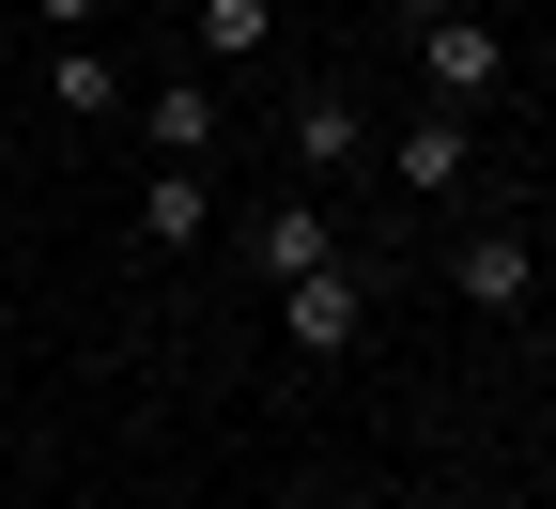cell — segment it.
Listing matches in <instances>:
<instances>
[{
    "instance_id": "6da1fadb",
    "label": "cell",
    "mask_w": 556,
    "mask_h": 509,
    "mask_svg": "<svg viewBox=\"0 0 556 509\" xmlns=\"http://www.w3.org/2000/svg\"><path fill=\"white\" fill-rule=\"evenodd\" d=\"M417 78H433V109H495L510 93V31L479 0H448V16H417Z\"/></svg>"
},
{
    "instance_id": "7a4b0ae2",
    "label": "cell",
    "mask_w": 556,
    "mask_h": 509,
    "mask_svg": "<svg viewBox=\"0 0 556 509\" xmlns=\"http://www.w3.org/2000/svg\"><path fill=\"white\" fill-rule=\"evenodd\" d=\"M278 340H294V355H356V340H371V278H356V263L278 278Z\"/></svg>"
},
{
    "instance_id": "3957f363",
    "label": "cell",
    "mask_w": 556,
    "mask_h": 509,
    "mask_svg": "<svg viewBox=\"0 0 556 509\" xmlns=\"http://www.w3.org/2000/svg\"><path fill=\"white\" fill-rule=\"evenodd\" d=\"M464 155H479V109H417V124L387 139V186H402V201H448Z\"/></svg>"
},
{
    "instance_id": "277c9868",
    "label": "cell",
    "mask_w": 556,
    "mask_h": 509,
    "mask_svg": "<svg viewBox=\"0 0 556 509\" xmlns=\"http://www.w3.org/2000/svg\"><path fill=\"white\" fill-rule=\"evenodd\" d=\"M248 263H263V278H309V263H340V216H325L309 186H294V201H263V216H248Z\"/></svg>"
},
{
    "instance_id": "5b68a950",
    "label": "cell",
    "mask_w": 556,
    "mask_h": 509,
    "mask_svg": "<svg viewBox=\"0 0 556 509\" xmlns=\"http://www.w3.org/2000/svg\"><path fill=\"white\" fill-rule=\"evenodd\" d=\"M448 278H464V309H495V325H510V309L541 294V247H526V232H464Z\"/></svg>"
},
{
    "instance_id": "8992f818",
    "label": "cell",
    "mask_w": 556,
    "mask_h": 509,
    "mask_svg": "<svg viewBox=\"0 0 556 509\" xmlns=\"http://www.w3.org/2000/svg\"><path fill=\"white\" fill-rule=\"evenodd\" d=\"M124 124L155 139V170H201V155H217V93H201V78H170V93H139Z\"/></svg>"
},
{
    "instance_id": "52a82bcc",
    "label": "cell",
    "mask_w": 556,
    "mask_h": 509,
    "mask_svg": "<svg viewBox=\"0 0 556 509\" xmlns=\"http://www.w3.org/2000/svg\"><path fill=\"white\" fill-rule=\"evenodd\" d=\"M278 139H294V170H309V186L371 155V124H356V109H340V93H294V124H278Z\"/></svg>"
},
{
    "instance_id": "ba28073f",
    "label": "cell",
    "mask_w": 556,
    "mask_h": 509,
    "mask_svg": "<svg viewBox=\"0 0 556 509\" xmlns=\"http://www.w3.org/2000/svg\"><path fill=\"white\" fill-rule=\"evenodd\" d=\"M201 232H217V186H201V170H155V186H139V247H201Z\"/></svg>"
},
{
    "instance_id": "9c48e42d",
    "label": "cell",
    "mask_w": 556,
    "mask_h": 509,
    "mask_svg": "<svg viewBox=\"0 0 556 509\" xmlns=\"http://www.w3.org/2000/svg\"><path fill=\"white\" fill-rule=\"evenodd\" d=\"M47 93H62V124H124V109H139V93L109 78V47H62V62H47Z\"/></svg>"
},
{
    "instance_id": "30bf717a",
    "label": "cell",
    "mask_w": 556,
    "mask_h": 509,
    "mask_svg": "<svg viewBox=\"0 0 556 509\" xmlns=\"http://www.w3.org/2000/svg\"><path fill=\"white\" fill-rule=\"evenodd\" d=\"M263 31H278V0H201V47H217V62H248Z\"/></svg>"
},
{
    "instance_id": "8fae6325",
    "label": "cell",
    "mask_w": 556,
    "mask_h": 509,
    "mask_svg": "<svg viewBox=\"0 0 556 509\" xmlns=\"http://www.w3.org/2000/svg\"><path fill=\"white\" fill-rule=\"evenodd\" d=\"M31 16H47L62 47H93V16H109V0H31Z\"/></svg>"
},
{
    "instance_id": "7c38bea8",
    "label": "cell",
    "mask_w": 556,
    "mask_h": 509,
    "mask_svg": "<svg viewBox=\"0 0 556 509\" xmlns=\"http://www.w3.org/2000/svg\"><path fill=\"white\" fill-rule=\"evenodd\" d=\"M0 463H16V386H0Z\"/></svg>"
}]
</instances>
